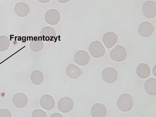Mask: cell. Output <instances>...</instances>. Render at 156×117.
<instances>
[{
  "instance_id": "cell-13",
  "label": "cell",
  "mask_w": 156,
  "mask_h": 117,
  "mask_svg": "<svg viewBox=\"0 0 156 117\" xmlns=\"http://www.w3.org/2000/svg\"><path fill=\"white\" fill-rule=\"evenodd\" d=\"M12 103L18 108H23L27 105L28 99L27 96L22 93H18L14 95Z\"/></svg>"
},
{
  "instance_id": "cell-11",
  "label": "cell",
  "mask_w": 156,
  "mask_h": 117,
  "mask_svg": "<svg viewBox=\"0 0 156 117\" xmlns=\"http://www.w3.org/2000/svg\"><path fill=\"white\" fill-rule=\"evenodd\" d=\"M102 40L106 48L111 49L114 46L118 41V35L114 32H107L103 35Z\"/></svg>"
},
{
  "instance_id": "cell-17",
  "label": "cell",
  "mask_w": 156,
  "mask_h": 117,
  "mask_svg": "<svg viewBox=\"0 0 156 117\" xmlns=\"http://www.w3.org/2000/svg\"><path fill=\"white\" fill-rule=\"evenodd\" d=\"M66 73L67 76L71 79H76L80 76L81 70L74 64H70L67 67Z\"/></svg>"
},
{
  "instance_id": "cell-6",
  "label": "cell",
  "mask_w": 156,
  "mask_h": 117,
  "mask_svg": "<svg viewBox=\"0 0 156 117\" xmlns=\"http://www.w3.org/2000/svg\"><path fill=\"white\" fill-rule=\"evenodd\" d=\"M73 106V101L71 98L64 97L58 101V111L61 112L63 113H67L72 111Z\"/></svg>"
},
{
  "instance_id": "cell-16",
  "label": "cell",
  "mask_w": 156,
  "mask_h": 117,
  "mask_svg": "<svg viewBox=\"0 0 156 117\" xmlns=\"http://www.w3.org/2000/svg\"><path fill=\"white\" fill-rule=\"evenodd\" d=\"M136 73L139 77L146 79L151 74V69L148 65L146 63L139 64L136 68Z\"/></svg>"
},
{
  "instance_id": "cell-2",
  "label": "cell",
  "mask_w": 156,
  "mask_h": 117,
  "mask_svg": "<svg viewBox=\"0 0 156 117\" xmlns=\"http://www.w3.org/2000/svg\"><path fill=\"white\" fill-rule=\"evenodd\" d=\"M89 51L93 58H99L102 57L105 53V49L101 42L94 41L89 46Z\"/></svg>"
},
{
  "instance_id": "cell-10",
  "label": "cell",
  "mask_w": 156,
  "mask_h": 117,
  "mask_svg": "<svg viewBox=\"0 0 156 117\" xmlns=\"http://www.w3.org/2000/svg\"><path fill=\"white\" fill-rule=\"evenodd\" d=\"M40 35L44 41L50 42L55 40L56 33L53 28L47 26L42 28Z\"/></svg>"
},
{
  "instance_id": "cell-7",
  "label": "cell",
  "mask_w": 156,
  "mask_h": 117,
  "mask_svg": "<svg viewBox=\"0 0 156 117\" xmlns=\"http://www.w3.org/2000/svg\"><path fill=\"white\" fill-rule=\"evenodd\" d=\"M143 14L149 19L154 18L156 16V3L154 1H149L144 3L142 7Z\"/></svg>"
},
{
  "instance_id": "cell-21",
  "label": "cell",
  "mask_w": 156,
  "mask_h": 117,
  "mask_svg": "<svg viewBox=\"0 0 156 117\" xmlns=\"http://www.w3.org/2000/svg\"><path fill=\"white\" fill-rule=\"evenodd\" d=\"M10 40L6 36H0V51H7L10 46Z\"/></svg>"
},
{
  "instance_id": "cell-8",
  "label": "cell",
  "mask_w": 156,
  "mask_h": 117,
  "mask_svg": "<svg viewBox=\"0 0 156 117\" xmlns=\"http://www.w3.org/2000/svg\"><path fill=\"white\" fill-rule=\"evenodd\" d=\"M90 58L87 52L84 50L76 51L74 56L75 62L80 66H84L90 62Z\"/></svg>"
},
{
  "instance_id": "cell-1",
  "label": "cell",
  "mask_w": 156,
  "mask_h": 117,
  "mask_svg": "<svg viewBox=\"0 0 156 117\" xmlns=\"http://www.w3.org/2000/svg\"><path fill=\"white\" fill-rule=\"evenodd\" d=\"M117 106L123 112H127L132 109L133 100L131 95L128 93L121 94L117 100Z\"/></svg>"
},
{
  "instance_id": "cell-23",
  "label": "cell",
  "mask_w": 156,
  "mask_h": 117,
  "mask_svg": "<svg viewBox=\"0 0 156 117\" xmlns=\"http://www.w3.org/2000/svg\"><path fill=\"white\" fill-rule=\"evenodd\" d=\"M0 117H12V114L11 112L6 109H0Z\"/></svg>"
},
{
  "instance_id": "cell-12",
  "label": "cell",
  "mask_w": 156,
  "mask_h": 117,
  "mask_svg": "<svg viewBox=\"0 0 156 117\" xmlns=\"http://www.w3.org/2000/svg\"><path fill=\"white\" fill-rule=\"evenodd\" d=\"M40 103L42 108L47 111L53 109L55 105V101L53 98L48 94L42 96L40 99Z\"/></svg>"
},
{
  "instance_id": "cell-9",
  "label": "cell",
  "mask_w": 156,
  "mask_h": 117,
  "mask_svg": "<svg viewBox=\"0 0 156 117\" xmlns=\"http://www.w3.org/2000/svg\"><path fill=\"white\" fill-rule=\"evenodd\" d=\"M154 26L150 22L145 21L140 23L138 27L139 35L144 37H150L154 33Z\"/></svg>"
},
{
  "instance_id": "cell-22",
  "label": "cell",
  "mask_w": 156,
  "mask_h": 117,
  "mask_svg": "<svg viewBox=\"0 0 156 117\" xmlns=\"http://www.w3.org/2000/svg\"><path fill=\"white\" fill-rule=\"evenodd\" d=\"M32 117H47V115L45 111L40 109L34 110L32 113Z\"/></svg>"
},
{
  "instance_id": "cell-25",
  "label": "cell",
  "mask_w": 156,
  "mask_h": 117,
  "mask_svg": "<svg viewBox=\"0 0 156 117\" xmlns=\"http://www.w3.org/2000/svg\"><path fill=\"white\" fill-rule=\"evenodd\" d=\"M39 2L41 3V4H47L50 2L51 0H37Z\"/></svg>"
},
{
  "instance_id": "cell-15",
  "label": "cell",
  "mask_w": 156,
  "mask_h": 117,
  "mask_svg": "<svg viewBox=\"0 0 156 117\" xmlns=\"http://www.w3.org/2000/svg\"><path fill=\"white\" fill-rule=\"evenodd\" d=\"M90 112L93 117H104L107 115V109L104 104L97 103L92 107Z\"/></svg>"
},
{
  "instance_id": "cell-24",
  "label": "cell",
  "mask_w": 156,
  "mask_h": 117,
  "mask_svg": "<svg viewBox=\"0 0 156 117\" xmlns=\"http://www.w3.org/2000/svg\"><path fill=\"white\" fill-rule=\"evenodd\" d=\"M50 117H63V116L61 114L58 113H54L51 114Z\"/></svg>"
},
{
  "instance_id": "cell-19",
  "label": "cell",
  "mask_w": 156,
  "mask_h": 117,
  "mask_svg": "<svg viewBox=\"0 0 156 117\" xmlns=\"http://www.w3.org/2000/svg\"><path fill=\"white\" fill-rule=\"evenodd\" d=\"M30 80L35 85L41 84L44 80V74L40 70L33 71L30 75Z\"/></svg>"
},
{
  "instance_id": "cell-4",
  "label": "cell",
  "mask_w": 156,
  "mask_h": 117,
  "mask_svg": "<svg viewBox=\"0 0 156 117\" xmlns=\"http://www.w3.org/2000/svg\"><path fill=\"white\" fill-rule=\"evenodd\" d=\"M44 20L47 24L55 26L61 20V14L58 10L55 9H48L44 15Z\"/></svg>"
},
{
  "instance_id": "cell-18",
  "label": "cell",
  "mask_w": 156,
  "mask_h": 117,
  "mask_svg": "<svg viewBox=\"0 0 156 117\" xmlns=\"http://www.w3.org/2000/svg\"><path fill=\"white\" fill-rule=\"evenodd\" d=\"M144 87L146 92L149 95H156V79L150 78L147 79L144 83Z\"/></svg>"
},
{
  "instance_id": "cell-3",
  "label": "cell",
  "mask_w": 156,
  "mask_h": 117,
  "mask_svg": "<svg viewBox=\"0 0 156 117\" xmlns=\"http://www.w3.org/2000/svg\"><path fill=\"white\" fill-rule=\"evenodd\" d=\"M110 55L112 60L115 62H122L126 58L127 51L122 46L117 45L110 51Z\"/></svg>"
},
{
  "instance_id": "cell-14",
  "label": "cell",
  "mask_w": 156,
  "mask_h": 117,
  "mask_svg": "<svg viewBox=\"0 0 156 117\" xmlns=\"http://www.w3.org/2000/svg\"><path fill=\"white\" fill-rule=\"evenodd\" d=\"M14 12L19 17H24L29 14L30 12V8L26 2H19L15 5Z\"/></svg>"
},
{
  "instance_id": "cell-20",
  "label": "cell",
  "mask_w": 156,
  "mask_h": 117,
  "mask_svg": "<svg viewBox=\"0 0 156 117\" xmlns=\"http://www.w3.org/2000/svg\"><path fill=\"white\" fill-rule=\"evenodd\" d=\"M29 47L32 51L34 52H39L44 48V43L41 40L34 39L30 42Z\"/></svg>"
},
{
  "instance_id": "cell-5",
  "label": "cell",
  "mask_w": 156,
  "mask_h": 117,
  "mask_svg": "<svg viewBox=\"0 0 156 117\" xmlns=\"http://www.w3.org/2000/svg\"><path fill=\"white\" fill-rule=\"evenodd\" d=\"M118 77V73L115 68L108 67L106 68L101 73V78L105 83H115Z\"/></svg>"
},
{
  "instance_id": "cell-26",
  "label": "cell",
  "mask_w": 156,
  "mask_h": 117,
  "mask_svg": "<svg viewBox=\"0 0 156 117\" xmlns=\"http://www.w3.org/2000/svg\"><path fill=\"white\" fill-rule=\"evenodd\" d=\"M57 1L60 3L65 4L69 2L70 0H57Z\"/></svg>"
}]
</instances>
